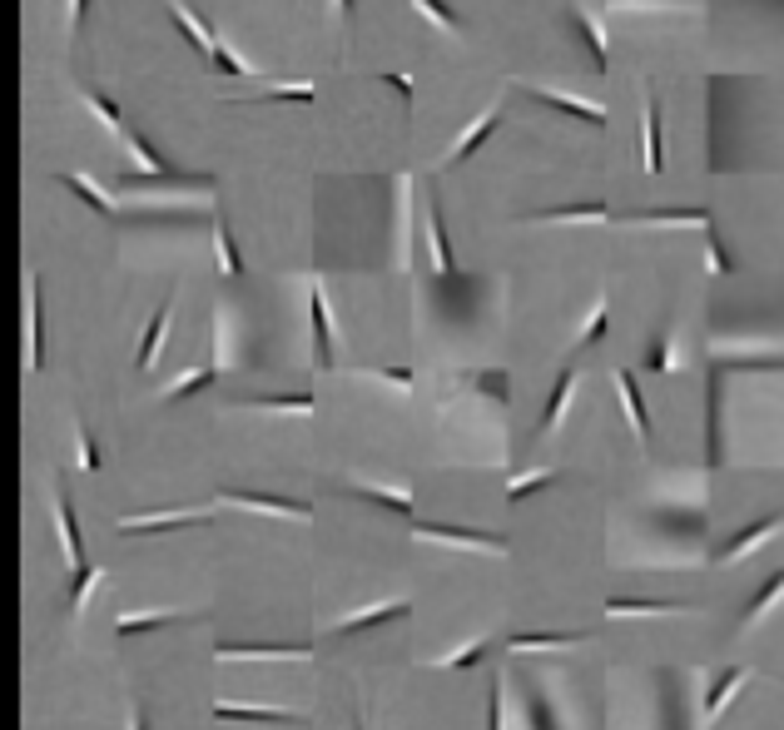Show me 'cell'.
I'll return each instance as SVG.
<instances>
[{
  "instance_id": "3",
  "label": "cell",
  "mask_w": 784,
  "mask_h": 730,
  "mask_svg": "<svg viewBox=\"0 0 784 730\" xmlns=\"http://www.w3.org/2000/svg\"><path fill=\"white\" fill-rule=\"evenodd\" d=\"M209 512H154V517H125L120 532L125 537H159V532H179V527H204Z\"/></svg>"
},
{
  "instance_id": "30",
  "label": "cell",
  "mask_w": 784,
  "mask_h": 730,
  "mask_svg": "<svg viewBox=\"0 0 784 730\" xmlns=\"http://www.w3.org/2000/svg\"><path fill=\"white\" fill-rule=\"evenodd\" d=\"M169 621H184L179 611H125L120 621H115V631L120 636H134V631H154V626H169Z\"/></svg>"
},
{
  "instance_id": "2",
  "label": "cell",
  "mask_w": 784,
  "mask_h": 730,
  "mask_svg": "<svg viewBox=\"0 0 784 730\" xmlns=\"http://www.w3.org/2000/svg\"><path fill=\"white\" fill-rule=\"evenodd\" d=\"M497 125H502V110H497V105H487V110H482V115H477V120H472V125L452 140V149L442 154V164H462V159H472L477 149L492 140V130H497Z\"/></svg>"
},
{
  "instance_id": "37",
  "label": "cell",
  "mask_w": 784,
  "mask_h": 730,
  "mask_svg": "<svg viewBox=\"0 0 784 730\" xmlns=\"http://www.w3.org/2000/svg\"><path fill=\"white\" fill-rule=\"evenodd\" d=\"M606 328H611V303L601 298V303L591 308V318H586V328H581V348H591V343H601V338H606Z\"/></svg>"
},
{
  "instance_id": "21",
  "label": "cell",
  "mask_w": 784,
  "mask_h": 730,
  "mask_svg": "<svg viewBox=\"0 0 784 730\" xmlns=\"http://www.w3.org/2000/svg\"><path fill=\"white\" fill-rule=\"evenodd\" d=\"M571 30L586 40V50H591V60H596V70H606L611 65V50H606V35H601V25L591 20V15H581V10H571Z\"/></svg>"
},
{
  "instance_id": "8",
  "label": "cell",
  "mask_w": 784,
  "mask_h": 730,
  "mask_svg": "<svg viewBox=\"0 0 784 730\" xmlns=\"http://www.w3.org/2000/svg\"><path fill=\"white\" fill-rule=\"evenodd\" d=\"M169 20L179 25V35H184V40H189V45H194V50H199L204 60L214 55L219 35H209V25H204V20H199V15H194V10H189L184 0H169Z\"/></svg>"
},
{
  "instance_id": "42",
  "label": "cell",
  "mask_w": 784,
  "mask_h": 730,
  "mask_svg": "<svg viewBox=\"0 0 784 730\" xmlns=\"http://www.w3.org/2000/svg\"><path fill=\"white\" fill-rule=\"evenodd\" d=\"M75 447H80V472H100V447L85 428H75Z\"/></svg>"
},
{
  "instance_id": "19",
  "label": "cell",
  "mask_w": 784,
  "mask_h": 730,
  "mask_svg": "<svg viewBox=\"0 0 784 730\" xmlns=\"http://www.w3.org/2000/svg\"><path fill=\"white\" fill-rule=\"evenodd\" d=\"M164 328H169V303H159V308H154V318H149V328H144V343H139V353H134V368H139V373H144V368H154L159 343H164Z\"/></svg>"
},
{
  "instance_id": "40",
  "label": "cell",
  "mask_w": 784,
  "mask_h": 730,
  "mask_svg": "<svg viewBox=\"0 0 784 730\" xmlns=\"http://www.w3.org/2000/svg\"><path fill=\"white\" fill-rule=\"evenodd\" d=\"M209 65H214V70H224V75H234V80H244V75H254V70H249V65H244V60H239V55H234V50H229L224 40L214 45V55H209Z\"/></svg>"
},
{
  "instance_id": "18",
  "label": "cell",
  "mask_w": 784,
  "mask_h": 730,
  "mask_svg": "<svg viewBox=\"0 0 784 730\" xmlns=\"http://www.w3.org/2000/svg\"><path fill=\"white\" fill-rule=\"evenodd\" d=\"M427 244H432V264L442 279H452V244H447V224H442V209L427 204Z\"/></svg>"
},
{
  "instance_id": "45",
  "label": "cell",
  "mask_w": 784,
  "mask_h": 730,
  "mask_svg": "<svg viewBox=\"0 0 784 730\" xmlns=\"http://www.w3.org/2000/svg\"><path fill=\"white\" fill-rule=\"evenodd\" d=\"M388 85H397V95H402L407 105L417 100V85H412V75H402V70H397V75H388Z\"/></svg>"
},
{
  "instance_id": "29",
  "label": "cell",
  "mask_w": 784,
  "mask_h": 730,
  "mask_svg": "<svg viewBox=\"0 0 784 730\" xmlns=\"http://www.w3.org/2000/svg\"><path fill=\"white\" fill-rule=\"evenodd\" d=\"M95 582H105V567H90V562H85V567L70 572V616L85 611V596L95 591Z\"/></svg>"
},
{
  "instance_id": "15",
  "label": "cell",
  "mask_w": 784,
  "mask_h": 730,
  "mask_svg": "<svg viewBox=\"0 0 784 730\" xmlns=\"http://www.w3.org/2000/svg\"><path fill=\"white\" fill-rule=\"evenodd\" d=\"M745 681H750V671H745V666H730V671H725V676L705 691V721H720V711L730 706V696H740V686H745Z\"/></svg>"
},
{
  "instance_id": "4",
  "label": "cell",
  "mask_w": 784,
  "mask_h": 730,
  "mask_svg": "<svg viewBox=\"0 0 784 730\" xmlns=\"http://www.w3.org/2000/svg\"><path fill=\"white\" fill-rule=\"evenodd\" d=\"M60 184H65L70 194H80V199H85V204H90L95 214H105V219H115V214H120L115 194H110V189H105L100 179H90V174H80V169H65V174H60Z\"/></svg>"
},
{
  "instance_id": "23",
  "label": "cell",
  "mask_w": 784,
  "mask_h": 730,
  "mask_svg": "<svg viewBox=\"0 0 784 730\" xmlns=\"http://www.w3.org/2000/svg\"><path fill=\"white\" fill-rule=\"evenodd\" d=\"M422 537H437V542H462V547H482V552H507V542L502 537H487V532H452V527H422Z\"/></svg>"
},
{
  "instance_id": "51",
  "label": "cell",
  "mask_w": 784,
  "mask_h": 730,
  "mask_svg": "<svg viewBox=\"0 0 784 730\" xmlns=\"http://www.w3.org/2000/svg\"><path fill=\"white\" fill-rule=\"evenodd\" d=\"M353 730H368V726H363V721H358V726H353Z\"/></svg>"
},
{
  "instance_id": "31",
  "label": "cell",
  "mask_w": 784,
  "mask_h": 730,
  "mask_svg": "<svg viewBox=\"0 0 784 730\" xmlns=\"http://www.w3.org/2000/svg\"><path fill=\"white\" fill-rule=\"evenodd\" d=\"M780 596H784V567H780V572H775V577H770L765 586H760V596L750 601V611H745V631H750V626H760V621H765V611H770V606H775Z\"/></svg>"
},
{
  "instance_id": "1",
  "label": "cell",
  "mask_w": 784,
  "mask_h": 730,
  "mask_svg": "<svg viewBox=\"0 0 784 730\" xmlns=\"http://www.w3.org/2000/svg\"><path fill=\"white\" fill-rule=\"evenodd\" d=\"M219 502H234V507H254V512H273V517H298V522H308V517H313V507H308V502H298V497L244 492V487H229V492H219Z\"/></svg>"
},
{
  "instance_id": "5",
  "label": "cell",
  "mask_w": 784,
  "mask_h": 730,
  "mask_svg": "<svg viewBox=\"0 0 784 730\" xmlns=\"http://www.w3.org/2000/svg\"><path fill=\"white\" fill-rule=\"evenodd\" d=\"M775 532H784V517H760V522H750L730 547H720V562H740V557H750V552H760Z\"/></svg>"
},
{
  "instance_id": "12",
  "label": "cell",
  "mask_w": 784,
  "mask_h": 730,
  "mask_svg": "<svg viewBox=\"0 0 784 730\" xmlns=\"http://www.w3.org/2000/svg\"><path fill=\"white\" fill-rule=\"evenodd\" d=\"M407 611H412L407 601H388V606L353 611V616H343V621L333 626V636H358V631H368V626H383V621H397V616H407Z\"/></svg>"
},
{
  "instance_id": "41",
  "label": "cell",
  "mask_w": 784,
  "mask_h": 730,
  "mask_svg": "<svg viewBox=\"0 0 784 730\" xmlns=\"http://www.w3.org/2000/svg\"><path fill=\"white\" fill-rule=\"evenodd\" d=\"M487 646H492V641L482 636V641H472V646H462V651H452V656H442V666H452V671H467V666H477V661L487 656Z\"/></svg>"
},
{
  "instance_id": "24",
  "label": "cell",
  "mask_w": 784,
  "mask_h": 730,
  "mask_svg": "<svg viewBox=\"0 0 784 730\" xmlns=\"http://www.w3.org/2000/svg\"><path fill=\"white\" fill-rule=\"evenodd\" d=\"M576 636L571 631H517L507 646L517 651V656H526V651H561V646H571Z\"/></svg>"
},
{
  "instance_id": "6",
  "label": "cell",
  "mask_w": 784,
  "mask_h": 730,
  "mask_svg": "<svg viewBox=\"0 0 784 730\" xmlns=\"http://www.w3.org/2000/svg\"><path fill=\"white\" fill-rule=\"evenodd\" d=\"M308 313H313V348H318V368H333V318H328V298L313 284L308 289Z\"/></svg>"
},
{
  "instance_id": "48",
  "label": "cell",
  "mask_w": 784,
  "mask_h": 730,
  "mask_svg": "<svg viewBox=\"0 0 784 730\" xmlns=\"http://www.w3.org/2000/svg\"><path fill=\"white\" fill-rule=\"evenodd\" d=\"M130 730H144V721H139V716H134V721H130Z\"/></svg>"
},
{
  "instance_id": "49",
  "label": "cell",
  "mask_w": 784,
  "mask_h": 730,
  "mask_svg": "<svg viewBox=\"0 0 784 730\" xmlns=\"http://www.w3.org/2000/svg\"><path fill=\"white\" fill-rule=\"evenodd\" d=\"M606 5H611V10H616V5H631V0H606Z\"/></svg>"
},
{
  "instance_id": "50",
  "label": "cell",
  "mask_w": 784,
  "mask_h": 730,
  "mask_svg": "<svg viewBox=\"0 0 784 730\" xmlns=\"http://www.w3.org/2000/svg\"><path fill=\"white\" fill-rule=\"evenodd\" d=\"M338 5H343V10H353V0H338Z\"/></svg>"
},
{
  "instance_id": "9",
  "label": "cell",
  "mask_w": 784,
  "mask_h": 730,
  "mask_svg": "<svg viewBox=\"0 0 784 730\" xmlns=\"http://www.w3.org/2000/svg\"><path fill=\"white\" fill-rule=\"evenodd\" d=\"M55 527H60V542H65V562H70V572H75V567H85V547H80V522H75V507H70L65 487L55 492Z\"/></svg>"
},
{
  "instance_id": "46",
  "label": "cell",
  "mask_w": 784,
  "mask_h": 730,
  "mask_svg": "<svg viewBox=\"0 0 784 730\" xmlns=\"http://www.w3.org/2000/svg\"><path fill=\"white\" fill-rule=\"evenodd\" d=\"M378 378H388V383H397V388H412V383H417V373H412V368H383Z\"/></svg>"
},
{
  "instance_id": "36",
  "label": "cell",
  "mask_w": 784,
  "mask_h": 730,
  "mask_svg": "<svg viewBox=\"0 0 784 730\" xmlns=\"http://www.w3.org/2000/svg\"><path fill=\"white\" fill-rule=\"evenodd\" d=\"M259 100H293V105H308L313 100V80H288V85H273V90H259Z\"/></svg>"
},
{
  "instance_id": "13",
  "label": "cell",
  "mask_w": 784,
  "mask_h": 730,
  "mask_svg": "<svg viewBox=\"0 0 784 730\" xmlns=\"http://www.w3.org/2000/svg\"><path fill=\"white\" fill-rule=\"evenodd\" d=\"M531 95H536L541 105L561 110V115H576V120H586V125H606V110L591 105V100H576V95H561V90H536V85H531Z\"/></svg>"
},
{
  "instance_id": "26",
  "label": "cell",
  "mask_w": 784,
  "mask_h": 730,
  "mask_svg": "<svg viewBox=\"0 0 784 730\" xmlns=\"http://www.w3.org/2000/svg\"><path fill=\"white\" fill-rule=\"evenodd\" d=\"M125 149H130V159L139 164V174H149V179H174V169H169L154 149L144 145V135H125Z\"/></svg>"
},
{
  "instance_id": "10",
  "label": "cell",
  "mask_w": 784,
  "mask_h": 730,
  "mask_svg": "<svg viewBox=\"0 0 784 730\" xmlns=\"http://www.w3.org/2000/svg\"><path fill=\"white\" fill-rule=\"evenodd\" d=\"M641 169H646V174H660V169H665V154H660V105H655V100L641 105Z\"/></svg>"
},
{
  "instance_id": "27",
  "label": "cell",
  "mask_w": 784,
  "mask_h": 730,
  "mask_svg": "<svg viewBox=\"0 0 784 730\" xmlns=\"http://www.w3.org/2000/svg\"><path fill=\"white\" fill-rule=\"evenodd\" d=\"M80 100L90 105V115H95L110 135H120V140H125V115H120V105H115V100H105V95H95V90H80Z\"/></svg>"
},
{
  "instance_id": "25",
  "label": "cell",
  "mask_w": 784,
  "mask_h": 730,
  "mask_svg": "<svg viewBox=\"0 0 784 730\" xmlns=\"http://www.w3.org/2000/svg\"><path fill=\"white\" fill-rule=\"evenodd\" d=\"M636 224H695V229H710V209H641Z\"/></svg>"
},
{
  "instance_id": "11",
  "label": "cell",
  "mask_w": 784,
  "mask_h": 730,
  "mask_svg": "<svg viewBox=\"0 0 784 730\" xmlns=\"http://www.w3.org/2000/svg\"><path fill=\"white\" fill-rule=\"evenodd\" d=\"M616 388H621V403H626V418H631L636 438L651 442V413H646V398H641V388H636V373L621 368V373H616Z\"/></svg>"
},
{
  "instance_id": "17",
  "label": "cell",
  "mask_w": 784,
  "mask_h": 730,
  "mask_svg": "<svg viewBox=\"0 0 784 730\" xmlns=\"http://www.w3.org/2000/svg\"><path fill=\"white\" fill-rule=\"evenodd\" d=\"M571 388H576V368H561V378H556V388H551V398H546V413H541V438H551L556 433V423H561V413H566V403H571Z\"/></svg>"
},
{
  "instance_id": "43",
  "label": "cell",
  "mask_w": 784,
  "mask_h": 730,
  "mask_svg": "<svg viewBox=\"0 0 784 730\" xmlns=\"http://www.w3.org/2000/svg\"><path fill=\"white\" fill-rule=\"evenodd\" d=\"M646 368H651V373H670V368H675L670 338H655V343H651V353H646Z\"/></svg>"
},
{
  "instance_id": "16",
  "label": "cell",
  "mask_w": 784,
  "mask_h": 730,
  "mask_svg": "<svg viewBox=\"0 0 784 730\" xmlns=\"http://www.w3.org/2000/svg\"><path fill=\"white\" fill-rule=\"evenodd\" d=\"M214 656L219 661H249V656H308V646H273V641H229V646H214Z\"/></svg>"
},
{
  "instance_id": "34",
  "label": "cell",
  "mask_w": 784,
  "mask_h": 730,
  "mask_svg": "<svg viewBox=\"0 0 784 730\" xmlns=\"http://www.w3.org/2000/svg\"><path fill=\"white\" fill-rule=\"evenodd\" d=\"M556 482V472L551 467H541V472H522V477H512L507 482V502H526L531 492H541V487H551Z\"/></svg>"
},
{
  "instance_id": "47",
  "label": "cell",
  "mask_w": 784,
  "mask_h": 730,
  "mask_svg": "<svg viewBox=\"0 0 784 730\" xmlns=\"http://www.w3.org/2000/svg\"><path fill=\"white\" fill-rule=\"evenodd\" d=\"M85 10H90V0H70V30H80V20H85Z\"/></svg>"
},
{
  "instance_id": "38",
  "label": "cell",
  "mask_w": 784,
  "mask_h": 730,
  "mask_svg": "<svg viewBox=\"0 0 784 730\" xmlns=\"http://www.w3.org/2000/svg\"><path fill=\"white\" fill-rule=\"evenodd\" d=\"M705 274H710V279H720V274H735V259L725 254V244H720L715 234L705 239Z\"/></svg>"
},
{
  "instance_id": "14",
  "label": "cell",
  "mask_w": 784,
  "mask_h": 730,
  "mask_svg": "<svg viewBox=\"0 0 784 730\" xmlns=\"http://www.w3.org/2000/svg\"><path fill=\"white\" fill-rule=\"evenodd\" d=\"M25 298H30V303H25V313H30V323H25V333H30V343H25V368H30V373H40V363H45V348H40V323H45V318H40V279H35V274H30Z\"/></svg>"
},
{
  "instance_id": "28",
  "label": "cell",
  "mask_w": 784,
  "mask_h": 730,
  "mask_svg": "<svg viewBox=\"0 0 784 730\" xmlns=\"http://www.w3.org/2000/svg\"><path fill=\"white\" fill-rule=\"evenodd\" d=\"M214 378H219V363H209V368H194V373H184L179 383H169V388H164V403H179V398H189V393H204Z\"/></svg>"
},
{
  "instance_id": "32",
  "label": "cell",
  "mask_w": 784,
  "mask_h": 730,
  "mask_svg": "<svg viewBox=\"0 0 784 730\" xmlns=\"http://www.w3.org/2000/svg\"><path fill=\"white\" fill-rule=\"evenodd\" d=\"M675 601H606V616H675Z\"/></svg>"
},
{
  "instance_id": "44",
  "label": "cell",
  "mask_w": 784,
  "mask_h": 730,
  "mask_svg": "<svg viewBox=\"0 0 784 730\" xmlns=\"http://www.w3.org/2000/svg\"><path fill=\"white\" fill-rule=\"evenodd\" d=\"M507 696H502V686H492V711H487V730H507Z\"/></svg>"
},
{
  "instance_id": "20",
  "label": "cell",
  "mask_w": 784,
  "mask_h": 730,
  "mask_svg": "<svg viewBox=\"0 0 784 730\" xmlns=\"http://www.w3.org/2000/svg\"><path fill=\"white\" fill-rule=\"evenodd\" d=\"M214 259H219V269L229 274V279H244V259H239V244H234V234H229V224L214 214Z\"/></svg>"
},
{
  "instance_id": "7",
  "label": "cell",
  "mask_w": 784,
  "mask_h": 730,
  "mask_svg": "<svg viewBox=\"0 0 784 730\" xmlns=\"http://www.w3.org/2000/svg\"><path fill=\"white\" fill-rule=\"evenodd\" d=\"M214 721H239V726H293V711H278V706H224V701H214Z\"/></svg>"
},
{
  "instance_id": "22",
  "label": "cell",
  "mask_w": 784,
  "mask_h": 730,
  "mask_svg": "<svg viewBox=\"0 0 784 730\" xmlns=\"http://www.w3.org/2000/svg\"><path fill=\"white\" fill-rule=\"evenodd\" d=\"M611 209L606 204H576V209H546L536 214V224H606Z\"/></svg>"
},
{
  "instance_id": "39",
  "label": "cell",
  "mask_w": 784,
  "mask_h": 730,
  "mask_svg": "<svg viewBox=\"0 0 784 730\" xmlns=\"http://www.w3.org/2000/svg\"><path fill=\"white\" fill-rule=\"evenodd\" d=\"M412 5H417L432 25H442V30H462V15H457V10H447V0H412Z\"/></svg>"
},
{
  "instance_id": "35",
  "label": "cell",
  "mask_w": 784,
  "mask_h": 730,
  "mask_svg": "<svg viewBox=\"0 0 784 730\" xmlns=\"http://www.w3.org/2000/svg\"><path fill=\"white\" fill-rule=\"evenodd\" d=\"M358 497H368V502H378V507H388V512H402V517H412V512H417V497H412V492H383V487H358Z\"/></svg>"
},
{
  "instance_id": "33",
  "label": "cell",
  "mask_w": 784,
  "mask_h": 730,
  "mask_svg": "<svg viewBox=\"0 0 784 730\" xmlns=\"http://www.w3.org/2000/svg\"><path fill=\"white\" fill-rule=\"evenodd\" d=\"M254 408H263V413H298V418H308V413H313V393H278V398H254Z\"/></svg>"
}]
</instances>
